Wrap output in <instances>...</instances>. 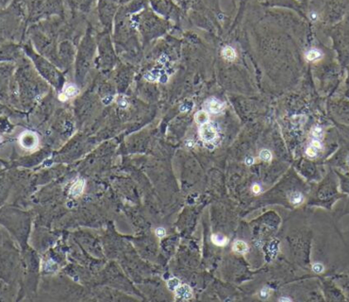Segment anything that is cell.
Wrapping results in <instances>:
<instances>
[{
    "instance_id": "6da1fadb",
    "label": "cell",
    "mask_w": 349,
    "mask_h": 302,
    "mask_svg": "<svg viewBox=\"0 0 349 302\" xmlns=\"http://www.w3.org/2000/svg\"><path fill=\"white\" fill-rule=\"evenodd\" d=\"M19 144L24 149L33 150L39 145V138L33 132L24 131L19 136Z\"/></svg>"
},
{
    "instance_id": "7a4b0ae2",
    "label": "cell",
    "mask_w": 349,
    "mask_h": 302,
    "mask_svg": "<svg viewBox=\"0 0 349 302\" xmlns=\"http://www.w3.org/2000/svg\"><path fill=\"white\" fill-rule=\"evenodd\" d=\"M199 134H200L201 138L206 142H211V141L214 140L217 135L215 127L211 125L210 123H206L201 125L199 129Z\"/></svg>"
},
{
    "instance_id": "3957f363",
    "label": "cell",
    "mask_w": 349,
    "mask_h": 302,
    "mask_svg": "<svg viewBox=\"0 0 349 302\" xmlns=\"http://www.w3.org/2000/svg\"><path fill=\"white\" fill-rule=\"evenodd\" d=\"M175 298L177 300H189L192 298V289L190 286H189L186 284L180 285V286L175 289Z\"/></svg>"
},
{
    "instance_id": "277c9868",
    "label": "cell",
    "mask_w": 349,
    "mask_h": 302,
    "mask_svg": "<svg viewBox=\"0 0 349 302\" xmlns=\"http://www.w3.org/2000/svg\"><path fill=\"white\" fill-rule=\"evenodd\" d=\"M84 188H85V181L82 179H80L72 185L70 189V194L73 197H79L82 194Z\"/></svg>"
},
{
    "instance_id": "5b68a950",
    "label": "cell",
    "mask_w": 349,
    "mask_h": 302,
    "mask_svg": "<svg viewBox=\"0 0 349 302\" xmlns=\"http://www.w3.org/2000/svg\"><path fill=\"white\" fill-rule=\"evenodd\" d=\"M207 107L212 113H219L223 111V105L219 100L216 98H211L207 102Z\"/></svg>"
},
{
    "instance_id": "8992f818",
    "label": "cell",
    "mask_w": 349,
    "mask_h": 302,
    "mask_svg": "<svg viewBox=\"0 0 349 302\" xmlns=\"http://www.w3.org/2000/svg\"><path fill=\"white\" fill-rule=\"evenodd\" d=\"M279 241L277 239L272 240L270 243V245L268 246V257H270L271 259L276 257V255L279 253Z\"/></svg>"
},
{
    "instance_id": "52a82bcc",
    "label": "cell",
    "mask_w": 349,
    "mask_h": 302,
    "mask_svg": "<svg viewBox=\"0 0 349 302\" xmlns=\"http://www.w3.org/2000/svg\"><path fill=\"white\" fill-rule=\"evenodd\" d=\"M232 249L237 254H245L248 251V246L245 242L242 240H236L232 246Z\"/></svg>"
},
{
    "instance_id": "ba28073f",
    "label": "cell",
    "mask_w": 349,
    "mask_h": 302,
    "mask_svg": "<svg viewBox=\"0 0 349 302\" xmlns=\"http://www.w3.org/2000/svg\"><path fill=\"white\" fill-rule=\"evenodd\" d=\"M195 120L199 125L206 124L209 121V114L205 111H199L195 114Z\"/></svg>"
},
{
    "instance_id": "9c48e42d",
    "label": "cell",
    "mask_w": 349,
    "mask_h": 302,
    "mask_svg": "<svg viewBox=\"0 0 349 302\" xmlns=\"http://www.w3.org/2000/svg\"><path fill=\"white\" fill-rule=\"evenodd\" d=\"M222 53H223V58L228 61L235 60L236 57H237L235 50L232 48V47H231V46H225L223 48Z\"/></svg>"
},
{
    "instance_id": "30bf717a",
    "label": "cell",
    "mask_w": 349,
    "mask_h": 302,
    "mask_svg": "<svg viewBox=\"0 0 349 302\" xmlns=\"http://www.w3.org/2000/svg\"><path fill=\"white\" fill-rule=\"evenodd\" d=\"M211 240L216 246H222L227 244L228 239L226 237H224L223 235H221V234H213L211 236Z\"/></svg>"
},
{
    "instance_id": "8fae6325",
    "label": "cell",
    "mask_w": 349,
    "mask_h": 302,
    "mask_svg": "<svg viewBox=\"0 0 349 302\" xmlns=\"http://www.w3.org/2000/svg\"><path fill=\"white\" fill-rule=\"evenodd\" d=\"M78 93H79V91H78V88L75 85H67V86H65V91H64L63 93L67 97V98H69L74 97Z\"/></svg>"
},
{
    "instance_id": "7c38bea8",
    "label": "cell",
    "mask_w": 349,
    "mask_h": 302,
    "mask_svg": "<svg viewBox=\"0 0 349 302\" xmlns=\"http://www.w3.org/2000/svg\"><path fill=\"white\" fill-rule=\"evenodd\" d=\"M180 286V280L177 278H171L168 281V287L171 291H175V289Z\"/></svg>"
},
{
    "instance_id": "4fadbf2b",
    "label": "cell",
    "mask_w": 349,
    "mask_h": 302,
    "mask_svg": "<svg viewBox=\"0 0 349 302\" xmlns=\"http://www.w3.org/2000/svg\"><path fill=\"white\" fill-rule=\"evenodd\" d=\"M321 56V53L318 50H311L306 53V58L308 60H315Z\"/></svg>"
},
{
    "instance_id": "5bb4252c",
    "label": "cell",
    "mask_w": 349,
    "mask_h": 302,
    "mask_svg": "<svg viewBox=\"0 0 349 302\" xmlns=\"http://www.w3.org/2000/svg\"><path fill=\"white\" fill-rule=\"evenodd\" d=\"M259 157L262 160L269 162L272 159V153L269 150H262L259 153Z\"/></svg>"
},
{
    "instance_id": "9a60e30c",
    "label": "cell",
    "mask_w": 349,
    "mask_h": 302,
    "mask_svg": "<svg viewBox=\"0 0 349 302\" xmlns=\"http://www.w3.org/2000/svg\"><path fill=\"white\" fill-rule=\"evenodd\" d=\"M302 199H303L302 195L300 194H299V193H295V194H292V196L290 198V200L293 204H299V203H300L302 201Z\"/></svg>"
},
{
    "instance_id": "2e32d148",
    "label": "cell",
    "mask_w": 349,
    "mask_h": 302,
    "mask_svg": "<svg viewBox=\"0 0 349 302\" xmlns=\"http://www.w3.org/2000/svg\"><path fill=\"white\" fill-rule=\"evenodd\" d=\"M313 270L316 274H320V273H322L324 271V266L321 265V264L317 263V264H314L313 266Z\"/></svg>"
},
{
    "instance_id": "e0dca14e",
    "label": "cell",
    "mask_w": 349,
    "mask_h": 302,
    "mask_svg": "<svg viewBox=\"0 0 349 302\" xmlns=\"http://www.w3.org/2000/svg\"><path fill=\"white\" fill-rule=\"evenodd\" d=\"M155 234H156L157 237L160 238V239H162V238H163L164 236H165V234H166V231H165V229L163 228V227H158L157 229L155 230Z\"/></svg>"
},
{
    "instance_id": "ac0fdd59",
    "label": "cell",
    "mask_w": 349,
    "mask_h": 302,
    "mask_svg": "<svg viewBox=\"0 0 349 302\" xmlns=\"http://www.w3.org/2000/svg\"><path fill=\"white\" fill-rule=\"evenodd\" d=\"M306 153H307V155H308L309 157H314V156H316L317 154L316 149L311 145V146H309L308 148H307V150H306Z\"/></svg>"
},
{
    "instance_id": "d6986e66",
    "label": "cell",
    "mask_w": 349,
    "mask_h": 302,
    "mask_svg": "<svg viewBox=\"0 0 349 302\" xmlns=\"http://www.w3.org/2000/svg\"><path fill=\"white\" fill-rule=\"evenodd\" d=\"M312 134H313V137L320 138L321 135H322V130H321V128H320V127H315V128L313 130Z\"/></svg>"
},
{
    "instance_id": "ffe728a7",
    "label": "cell",
    "mask_w": 349,
    "mask_h": 302,
    "mask_svg": "<svg viewBox=\"0 0 349 302\" xmlns=\"http://www.w3.org/2000/svg\"><path fill=\"white\" fill-rule=\"evenodd\" d=\"M311 145L313 146V147H314L315 149H320L321 148V144L319 140H313V142H312V144H311Z\"/></svg>"
},
{
    "instance_id": "44dd1931",
    "label": "cell",
    "mask_w": 349,
    "mask_h": 302,
    "mask_svg": "<svg viewBox=\"0 0 349 302\" xmlns=\"http://www.w3.org/2000/svg\"><path fill=\"white\" fill-rule=\"evenodd\" d=\"M268 295H269V291H268L267 288H264V289H262L261 292H260V296L263 299L267 298Z\"/></svg>"
},
{
    "instance_id": "7402d4cb",
    "label": "cell",
    "mask_w": 349,
    "mask_h": 302,
    "mask_svg": "<svg viewBox=\"0 0 349 302\" xmlns=\"http://www.w3.org/2000/svg\"><path fill=\"white\" fill-rule=\"evenodd\" d=\"M252 191H253V193H255V194H258L260 192V186L258 184H254L253 185V186H252Z\"/></svg>"
},
{
    "instance_id": "603a6c76",
    "label": "cell",
    "mask_w": 349,
    "mask_h": 302,
    "mask_svg": "<svg viewBox=\"0 0 349 302\" xmlns=\"http://www.w3.org/2000/svg\"><path fill=\"white\" fill-rule=\"evenodd\" d=\"M253 162H254V159H253V158L252 157H247L246 158V159H245V163H246V165H251L252 164H253Z\"/></svg>"
},
{
    "instance_id": "cb8c5ba5",
    "label": "cell",
    "mask_w": 349,
    "mask_h": 302,
    "mask_svg": "<svg viewBox=\"0 0 349 302\" xmlns=\"http://www.w3.org/2000/svg\"><path fill=\"white\" fill-rule=\"evenodd\" d=\"M59 98H60V99L61 101H65V100H67V99H68V98H67V97L65 96L64 93H61V94H60V97H59Z\"/></svg>"
},
{
    "instance_id": "d4e9b609",
    "label": "cell",
    "mask_w": 349,
    "mask_h": 302,
    "mask_svg": "<svg viewBox=\"0 0 349 302\" xmlns=\"http://www.w3.org/2000/svg\"><path fill=\"white\" fill-rule=\"evenodd\" d=\"M279 301H291V299H285L284 297H283V298L279 299Z\"/></svg>"
}]
</instances>
